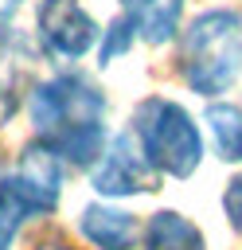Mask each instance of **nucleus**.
<instances>
[{
  "mask_svg": "<svg viewBox=\"0 0 242 250\" xmlns=\"http://www.w3.org/2000/svg\"><path fill=\"white\" fill-rule=\"evenodd\" d=\"M90 172V188L101 199H129V195H152L160 188V172L144 160L141 145L133 141V133H117L109 137V145L101 148V156L86 168Z\"/></svg>",
  "mask_w": 242,
  "mask_h": 250,
  "instance_id": "423d86ee",
  "label": "nucleus"
},
{
  "mask_svg": "<svg viewBox=\"0 0 242 250\" xmlns=\"http://www.w3.org/2000/svg\"><path fill=\"white\" fill-rule=\"evenodd\" d=\"M59 199H62V160L43 141L23 145L20 160L8 172H0V246H12L31 219L55 215Z\"/></svg>",
  "mask_w": 242,
  "mask_h": 250,
  "instance_id": "20e7f679",
  "label": "nucleus"
},
{
  "mask_svg": "<svg viewBox=\"0 0 242 250\" xmlns=\"http://www.w3.org/2000/svg\"><path fill=\"white\" fill-rule=\"evenodd\" d=\"M16 109H20V86H16V74L0 66V129L16 117Z\"/></svg>",
  "mask_w": 242,
  "mask_h": 250,
  "instance_id": "ddd939ff",
  "label": "nucleus"
},
{
  "mask_svg": "<svg viewBox=\"0 0 242 250\" xmlns=\"http://www.w3.org/2000/svg\"><path fill=\"white\" fill-rule=\"evenodd\" d=\"M129 133L141 145L144 160L172 180H187L203 164V129L195 117L168 94H148L133 105Z\"/></svg>",
  "mask_w": 242,
  "mask_h": 250,
  "instance_id": "7ed1b4c3",
  "label": "nucleus"
},
{
  "mask_svg": "<svg viewBox=\"0 0 242 250\" xmlns=\"http://www.w3.org/2000/svg\"><path fill=\"white\" fill-rule=\"evenodd\" d=\"M0 250H12V246H0Z\"/></svg>",
  "mask_w": 242,
  "mask_h": 250,
  "instance_id": "dca6fc26",
  "label": "nucleus"
},
{
  "mask_svg": "<svg viewBox=\"0 0 242 250\" xmlns=\"http://www.w3.org/2000/svg\"><path fill=\"white\" fill-rule=\"evenodd\" d=\"M183 4L187 0H117V16L133 27L137 43L164 47L180 35Z\"/></svg>",
  "mask_w": 242,
  "mask_h": 250,
  "instance_id": "6e6552de",
  "label": "nucleus"
},
{
  "mask_svg": "<svg viewBox=\"0 0 242 250\" xmlns=\"http://www.w3.org/2000/svg\"><path fill=\"white\" fill-rule=\"evenodd\" d=\"M176 39V70L191 94L219 98L242 78V12L207 8Z\"/></svg>",
  "mask_w": 242,
  "mask_h": 250,
  "instance_id": "f03ea898",
  "label": "nucleus"
},
{
  "mask_svg": "<svg viewBox=\"0 0 242 250\" xmlns=\"http://www.w3.org/2000/svg\"><path fill=\"white\" fill-rule=\"evenodd\" d=\"M222 215L234 234H242V172H234L222 188Z\"/></svg>",
  "mask_w": 242,
  "mask_h": 250,
  "instance_id": "f8f14e48",
  "label": "nucleus"
},
{
  "mask_svg": "<svg viewBox=\"0 0 242 250\" xmlns=\"http://www.w3.org/2000/svg\"><path fill=\"white\" fill-rule=\"evenodd\" d=\"M203 121H207V133L215 141L219 160L242 164V105H234V102H211L207 113H203Z\"/></svg>",
  "mask_w": 242,
  "mask_h": 250,
  "instance_id": "9d476101",
  "label": "nucleus"
},
{
  "mask_svg": "<svg viewBox=\"0 0 242 250\" xmlns=\"http://www.w3.org/2000/svg\"><path fill=\"white\" fill-rule=\"evenodd\" d=\"M101 27L82 0H39L35 4V47L51 62H78L98 51Z\"/></svg>",
  "mask_w": 242,
  "mask_h": 250,
  "instance_id": "39448f33",
  "label": "nucleus"
},
{
  "mask_svg": "<svg viewBox=\"0 0 242 250\" xmlns=\"http://www.w3.org/2000/svg\"><path fill=\"white\" fill-rule=\"evenodd\" d=\"M31 250H78L62 230H47V234H39L35 242H31Z\"/></svg>",
  "mask_w": 242,
  "mask_h": 250,
  "instance_id": "4468645a",
  "label": "nucleus"
},
{
  "mask_svg": "<svg viewBox=\"0 0 242 250\" xmlns=\"http://www.w3.org/2000/svg\"><path fill=\"white\" fill-rule=\"evenodd\" d=\"M78 234L94 250H137L141 242V219L113 199H94L78 211Z\"/></svg>",
  "mask_w": 242,
  "mask_h": 250,
  "instance_id": "0eeeda50",
  "label": "nucleus"
},
{
  "mask_svg": "<svg viewBox=\"0 0 242 250\" xmlns=\"http://www.w3.org/2000/svg\"><path fill=\"white\" fill-rule=\"evenodd\" d=\"M27 113L35 141H43L62 164L90 168L109 145V98L82 70H59L35 82Z\"/></svg>",
  "mask_w": 242,
  "mask_h": 250,
  "instance_id": "f257e3e1",
  "label": "nucleus"
},
{
  "mask_svg": "<svg viewBox=\"0 0 242 250\" xmlns=\"http://www.w3.org/2000/svg\"><path fill=\"white\" fill-rule=\"evenodd\" d=\"M137 47V35H133V27L121 20V16H113L105 27H101V39H98V62L101 66H109L113 59H121L125 51H133Z\"/></svg>",
  "mask_w": 242,
  "mask_h": 250,
  "instance_id": "9b49d317",
  "label": "nucleus"
},
{
  "mask_svg": "<svg viewBox=\"0 0 242 250\" xmlns=\"http://www.w3.org/2000/svg\"><path fill=\"white\" fill-rule=\"evenodd\" d=\"M141 250H207V234L183 211H152L141 227Z\"/></svg>",
  "mask_w": 242,
  "mask_h": 250,
  "instance_id": "1a4fd4ad",
  "label": "nucleus"
},
{
  "mask_svg": "<svg viewBox=\"0 0 242 250\" xmlns=\"http://www.w3.org/2000/svg\"><path fill=\"white\" fill-rule=\"evenodd\" d=\"M0 4H4V8H16V4H23V0H0Z\"/></svg>",
  "mask_w": 242,
  "mask_h": 250,
  "instance_id": "2eb2a0df",
  "label": "nucleus"
}]
</instances>
